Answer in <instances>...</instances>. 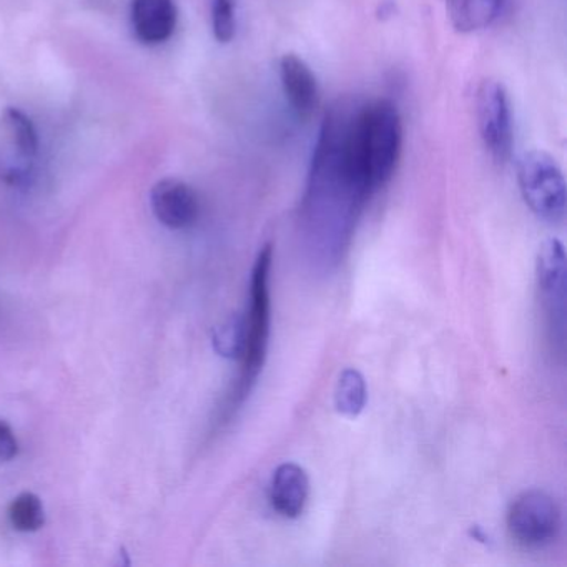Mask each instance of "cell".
Segmentation results:
<instances>
[{"label": "cell", "mask_w": 567, "mask_h": 567, "mask_svg": "<svg viewBox=\"0 0 567 567\" xmlns=\"http://www.w3.org/2000/svg\"><path fill=\"white\" fill-rule=\"evenodd\" d=\"M321 128L330 135L348 181L364 198L393 177L403 144L400 112L393 102L334 105Z\"/></svg>", "instance_id": "obj_1"}, {"label": "cell", "mask_w": 567, "mask_h": 567, "mask_svg": "<svg viewBox=\"0 0 567 567\" xmlns=\"http://www.w3.org/2000/svg\"><path fill=\"white\" fill-rule=\"evenodd\" d=\"M18 453L19 443L14 431L4 420H0V463L14 460Z\"/></svg>", "instance_id": "obj_17"}, {"label": "cell", "mask_w": 567, "mask_h": 567, "mask_svg": "<svg viewBox=\"0 0 567 567\" xmlns=\"http://www.w3.org/2000/svg\"><path fill=\"white\" fill-rule=\"evenodd\" d=\"M507 530L519 546L544 549L559 536L563 514L559 504L543 489L517 494L507 509Z\"/></svg>", "instance_id": "obj_4"}, {"label": "cell", "mask_w": 567, "mask_h": 567, "mask_svg": "<svg viewBox=\"0 0 567 567\" xmlns=\"http://www.w3.org/2000/svg\"><path fill=\"white\" fill-rule=\"evenodd\" d=\"M368 390L363 374L354 368H347L334 386V408L347 417L360 416L367 406Z\"/></svg>", "instance_id": "obj_13"}, {"label": "cell", "mask_w": 567, "mask_h": 567, "mask_svg": "<svg viewBox=\"0 0 567 567\" xmlns=\"http://www.w3.org/2000/svg\"><path fill=\"white\" fill-rule=\"evenodd\" d=\"M215 351L228 360H241L247 343V324L245 315H231L214 330Z\"/></svg>", "instance_id": "obj_14"}, {"label": "cell", "mask_w": 567, "mask_h": 567, "mask_svg": "<svg viewBox=\"0 0 567 567\" xmlns=\"http://www.w3.org/2000/svg\"><path fill=\"white\" fill-rule=\"evenodd\" d=\"M310 496V477L297 463H284L275 470L268 497L280 516L295 519L301 516Z\"/></svg>", "instance_id": "obj_10"}, {"label": "cell", "mask_w": 567, "mask_h": 567, "mask_svg": "<svg viewBox=\"0 0 567 567\" xmlns=\"http://www.w3.org/2000/svg\"><path fill=\"white\" fill-rule=\"evenodd\" d=\"M280 78L285 97L300 118L315 114L320 105V89L310 65L295 54H287L280 61Z\"/></svg>", "instance_id": "obj_9"}, {"label": "cell", "mask_w": 567, "mask_h": 567, "mask_svg": "<svg viewBox=\"0 0 567 567\" xmlns=\"http://www.w3.org/2000/svg\"><path fill=\"white\" fill-rule=\"evenodd\" d=\"M9 519L12 526L22 533H34L45 523L44 506L41 497L34 493H22L9 506Z\"/></svg>", "instance_id": "obj_15"}, {"label": "cell", "mask_w": 567, "mask_h": 567, "mask_svg": "<svg viewBox=\"0 0 567 567\" xmlns=\"http://www.w3.org/2000/svg\"><path fill=\"white\" fill-rule=\"evenodd\" d=\"M274 265V245L267 244L258 251L250 281V305L245 315L247 343L241 357L240 381L235 391L234 406L245 400L267 360L271 327L270 274Z\"/></svg>", "instance_id": "obj_2"}, {"label": "cell", "mask_w": 567, "mask_h": 567, "mask_svg": "<svg viewBox=\"0 0 567 567\" xmlns=\"http://www.w3.org/2000/svg\"><path fill=\"white\" fill-rule=\"evenodd\" d=\"M38 151V132L31 118L19 109H6L0 115V181L14 187L28 185Z\"/></svg>", "instance_id": "obj_5"}, {"label": "cell", "mask_w": 567, "mask_h": 567, "mask_svg": "<svg viewBox=\"0 0 567 567\" xmlns=\"http://www.w3.org/2000/svg\"><path fill=\"white\" fill-rule=\"evenodd\" d=\"M476 121L484 148L497 164L513 152V115L506 89L496 79H484L476 92Z\"/></svg>", "instance_id": "obj_6"}, {"label": "cell", "mask_w": 567, "mask_h": 567, "mask_svg": "<svg viewBox=\"0 0 567 567\" xmlns=\"http://www.w3.org/2000/svg\"><path fill=\"white\" fill-rule=\"evenodd\" d=\"M177 25L174 0H134L132 28L142 44L157 45L168 41Z\"/></svg>", "instance_id": "obj_11"}, {"label": "cell", "mask_w": 567, "mask_h": 567, "mask_svg": "<svg viewBox=\"0 0 567 567\" xmlns=\"http://www.w3.org/2000/svg\"><path fill=\"white\" fill-rule=\"evenodd\" d=\"M537 284L543 293L549 330L554 340L564 343L566 313V251L557 238L544 241L537 255Z\"/></svg>", "instance_id": "obj_7"}, {"label": "cell", "mask_w": 567, "mask_h": 567, "mask_svg": "<svg viewBox=\"0 0 567 567\" xmlns=\"http://www.w3.org/2000/svg\"><path fill=\"white\" fill-rule=\"evenodd\" d=\"M212 12V31L220 44H227L235 35V0H208Z\"/></svg>", "instance_id": "obj_16"}, {"label": "cell", "mask_w": 567, "mask_h": 567, "mask_svg": "<svg viewBox=\"0 0 567 567\" xmlns=\"http://www.w3.org/2000/svg\"><path fill=\"white\" fill-rule=\"evenodd\" d=\"M451 24L461 34L489 28L503 8V0H446Z\"/></svg>", "instance_id": "obj_12"}, {"label": "cell", "mask_w": 567, "mask_h": 567, "mask_svg": "<svg viewBox=\"0 0 567 567\" xmlns=\"http://www.w3.org/2000/svg\"><path fill=\"white\" fill-rule=\"evenodd\" d=\"M152 208L165 227L182 230L192 227L200 215L197 192L177 178H165L152 188Z\"/></svg>", "instance_id": "obj_8"}, {"label": "cell", "mask_w": 567, "mask_h": 567, "mask_svg": "<svg viewBox=\"0 0 567 567\" xmlns=\"http://www.w3.org/2000/svg\"><path fill=\"white\" fill-rule=\"evenodd\" d=\"M517 182L527 207L549 224L566 215V181L557 162L544 151L524 152L517 161Z\"/></svg>", "instance_id": "obj_3"}]
</instances>
